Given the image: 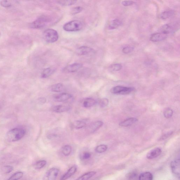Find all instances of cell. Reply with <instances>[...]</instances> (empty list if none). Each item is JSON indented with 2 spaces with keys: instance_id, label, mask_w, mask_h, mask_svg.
<instances>
[{
  "instance_id": "cell-1",
  "label": "cell",
  "mask_w": 180,
  "mask_h": 180,
  "mask_svg": "<svg viewBox=\"0 0 180 180\" xmlns=\"http://www.w3.org/2000/svg\"><path fill=\"white\" fill-rule=\"evenodd\" d=\"M25 133V130L23 128H14L7 133L6 137L9 141L14 142L21 139L24 137Z\"/></svg>"
},
{
  "instance_id": "cell-2",
  "label": "cell",
  "mask_w": 180,
  "mask_h": 180,
  "mask_svg": "<svg viewBox=\"0 0 180 180\" xmlns=\"http://www.w3.org/2000/svg\"><path fill=\"white\" fill-rule=\"evenodd\" d=\"M51 21L50 17L45 15H43L32 22L30 24V27L33 29H42L46 26Z\"/></svg>"
},
{
  "instance_id": "cell-3",
  "label": "cell",
  "mask_w": 180,
  "mask_h": 180,
  "mask_svg": "<svg viewBox=\"0 0 180 180\" xmlns=\"http://www.w3.org/2000/svg\"><path fill=\"white\" fill-rule=\"evenodd\" d=\"M83 23L78 20H74L69 22L63 25V29L66 32L79 31L83 28Z\"/></svg>"
},
{
  "instance_id": "cell-4",
  "label": "cell",
  "mask_w": 180,
  "mask_h": 180,
  "mask_svg": "<svg viewBox=\"0 0 180 180\" xmlns=\"http://www.w3.org/2000/svg\"><path fill=\"white\" fill-rule=\"evenodd\" d=\"M43 37L45 42L49 43H54L57 41L59 37L58 33L53 29H48L45 31Z\"/></svg>"
},
{
  "instance_id": "cell-5",
  "label": "cell",
  "mask_w": 180,
  "mask_h": 180,
  "mask_svg": "<svg viewBox=\"0 0 180 180\" xmlns=\"http://www.w3.org/2000/svg\"><path fill=\"white\" fill-rule=\"evenodd\" d=\"M135 89L133 87H128L122 86H117L113 87L110 92L112 93L119 95H127L135 91Z\"/></svg>"
},
{
  "instance_id": "cell-6",
  "label": "cell",
  "mask_w": 180,
  "mask_h": 180,
  "mask_svg": "<svg viewBox=\"0 0 180 180\" xmlns=\"http://www.w3.org/2000/svg\"><path fill=\"white\" fill-rule=\"evenodd\" d=\"M59 172L60 171L57 168H51L46 172L42 180H56Z\"/></svg>"
},
{
  "instance_id": "cell-7",
  "label": "cell",
  "mask_w": 180,
  "mask_h": 180,
  "mask_svg": "<svg viewBox=\"0 0 180 180\" xmlns=\"http://www.w3.org/2000/svg\"><path fill=\"white\" fill-rule=\"evenodd\" d=\"M83 65L80 63H75L65 67L62 71L65 73H71L76 72L80 69Z\"/></svg>"
},
{
  "instance_id": "cell-8",
  "label": "cell",
  "mask_w": 180,
  "mask_h": 180,
  "mask_svg": "<svg viewBox=\"0 0 180 180\" xmlns=\"http://www.w3.org/2000/svg\"><path fill=\"white\" fill-rule=\"evenodd\" d=\"M168 35L163 32L154 33L151 35L150 40L153 42H159L165 40L168 37Z\"/></svg>"
},
{
  "instance_id": "cell-9",
  "label": "cell",
  "mask_w": 180,
  "mask_h": 180,
  "mask_svg": "<svg viewBox=\"0 0 180 180\" xmlns=\"http://www.w3.org/2000/svg\"><path fill=\"white\" fill-rule=\"evenodd\" d=\"M171 167L172 173L179 178L180 172L179 159H177L172 161L171 163Z\"/></svg>"
},
{
  "instance_id": "cell-10",
  "label": "cell",
  "mask_w": 180,
  "mask_h": 180,
  "mask_svg": "<svg viewBox=\"0 0 180 180\" xmlns=\"http://www.w3.org/2000/svg\"><path fill=\"white\" fill-rule=\"evenodd\" d=\"M72 96L70 94L63 92L56 95L54 97V100L56 102H63L71 99Z\"/></svg>"
},
{
  "instance_id": "cell-11",
  "label": "cell",
  "mask_w": 180,
  "mask_h": 180,
  "mask_svg": "<svg viewBox=\"0 0 180 180\" xmlns=\"http://www.w3.org/2000/svg\"><path fill=\"white\" fill-rule=\"evenodd\" d=\"M94 50L91 48L87 46H82L77 49L76 52L79 55H87L93 53Z\"/></svg>"
},
{
  "instance_id": "cell-12",
  "label": "cell",
  "mask_w": 180,
  "mask_h": 180,
  "mask_svg": "<svg viewBox=\"0 0 180 180\" xmlns=\"http://www.w3.org/2000/svg\"><path fill=\"white\" fill-rule=\"evenodd\" d=\"M162 151L160 148H157L152 149L148 153L147 158L149 159H152L157 157L161 155Z\"/></svg>"
},
{
  "instance_id": "cell-13",
  "label": "cell",
  "mask_w": 180,
  "mask_h": 180,
  "mask_svg": "<svg viewBox=\"0 0 180 180\" xmlns=\"http://www.w3.org/2000/svg\"><path fill=\"white\" fill-rule=\"evenodd\" d=\"M71 109L69 106L63 105H59L54 106L52 108V111L57 113H61L67 112Z\"/></svg>"
},
{
  "instance_id": "cell-14",
  "label": "cell",
  "mask_w": 180,
  "mask_h": 180,
  "mask_svg": "<svg viewBox=\"0 0 180 180\" xmlns=\"http://www.w3.org/2000/svg\"><path fill=\"white\" fill-rule=\"evenodd\" d=\"M77 168L75 166H74L71 167L66 173L61 177L60 180H67L70 178L73 175L76 173L77 171Z\"/></svg>"
},
{
  "instance_id": "cell-15",
  "label": "cell",
  "mask_w": 180,
  "mask_h": 180,
  "mask_svg": "<svg viewBox=\"0 0 180 180\" xmlns=\"http://www.w3.org/2000/svg\"><path fill=\"white\" fill-rule=\"evenodd\" d=\"M138 121V120L137 118H131L126 119L123 121L122 122L119 123V126H120L127 127L130 126L134 123L137 122Z\"/></svg>"
},
{
  "instance_id": "cell-16",
  "label": "cell",
  "mask_w": 180,
  "mask_h": 180,
  "mask_svg": "<svg viewBox=\"0 0 180 180\" xmlns=\"http://www.w3.org/2000/svg\"><path fill=\"white\" fill-rule=\"evenodd\" d=\"M103 125V122L100 121H97L92 123L90 126L89 127V131L91 133H93L98 130Z\"/></svg>"
},
{
  "instance_id": "cell-17",
  "label": "cell",
  "mask_w": 180,
  "mask_h": 180,
  "mask_svg": "<svg viewBox=\"0 0 180 180\" xmlns=\"http://www.w3.org/2000/svg\"><path fill=\"white\" fill-rule=\"evenodd\" d=\"M96 103V100L91 97H89L84 100L83 105L84 107L89 108L94 106Z\"/></svg>"
},
{
  "instance_id": "cell-18",
  "label": "cell",
  "mask_w": 180,
  "mask_h": 180,
  "mask_svg": "<svg viewBox=\"0 0 180 180\" xmlns=\"http://www.w3.org/2000/svg\"><path fill=\"white\" fill-rule=\"evenodd\" d=\"M55 71V69L51 68H47L44 70L42 74L41 77L43 78H47L50 76Z\"/></svg>"
},
{
  "instance_id": "cell-19",
  "label": "cell",
  "mask_w": 180,
  "mask_h": 180,
  "mask_svg": "<svg viewBox=\"0 0 180 180\" xmlns=\"http://www.w3.org/2000/svg\"><path fill=\"white\" fill-rule=\"evenodd\" d=\"M96 174L95 171H90L75 180H88Z\"/></svg>"
},
{
  "instance_id": "cell-20",
  "label": "cell",
  "mask_w": 180,
  "mask_h": 180,
  "mask_svg": "<svg viewBox=\"0 0 180 180\" xmlns=\"http://www.w3.org/2000/svg\"><path fill=\"white\" fill-rule=\"evenodd\" d=\"M121 21L118 19H115L110 22L109 26V28L110 30H113L117 29L122 24Z\"/></svg>"
},
{
  "instance_id": "cell-21",
  "label": "cell",
  "mask_w": 180,
  "mask_h": 180,
  "mask_svg": "<svg viewBox=\"0 0 180 180\" xmlns=\"http://www.w3.org/2000/svg\"><path fill=\"white\" fill-rule=\"evenodd\" d=\"M51 91L55 92H61L65 89V87L61 83H58L53 85L51 87Z\"/></svg>"
},
{
  "instance_id": "cell-22",
  "label": "cell",
  "mask_w": 180,
  "mask_h": 180,
  "mask_svg": "<svg viewBox=\"0 0 180 180\" xmlns=\"http://www.w3.org/2000/svg\"><path fill=\"white\" fill-rule=\"evenodd\" d=\"M153 176L150 172H146L140 174L139 180H153Z\"/></svg>"
},
{
  "instance_id": "cell-23",
  "label": "cell",
  "mask_w": 180,
  "mask_h": 180,
  "mask_svg": "<svg viewBox=\"0 0 180 180\" xmlns=\"http://www.w3.org/2000/svg\"><path fill=\"white\" fill-rule=\"evenodd\" d=\"M85 122L81 120L76 121L73 123V126L76 129H79L85 127L86 126Z\"/></svg>"
},
{
  "instance_id": "cell-24",
  "label": "cell",
  "mask_w": 180,
  "mask_h": 180,
  "mask_svg": "<svg viewBox=\"0 0 180 180\" xmlns=\"http://www.w3.org/2000/svg\"><path fill=\"white\" fill-rule=\"evenodd\" d=\"M174 14V12L172 10H169L164 11L161 14L160 17L161 19H165L173 16Z\"/></svg>"
},
{
  "instance_id": "cell-25",
  "label": "cell",
  "mask_w": 180,
  "mask_h": 180,
  "mask_svg": "<svg viewBox=\"0 0 180 180\" xmlns=\"http://www.w3.org/2000/svg\"><path fill=\"white\" fill-rule=\"evenodd\" d=\"M72 151V148L70 145H66L63 146L62 152L64 156H67L70 155Z\"/></svg>"
},
{
  "instance_id": "cell-26",
  "label": "cell",
  "mask_w": 180,
  "mask_h": 180,
  "mask_svg": "<svg viewBox=\"0 0 180 180\" xmlns=\"http://www.w3.org/2000/svg\"><path fill=\"white\" fill-rule=\"evenodd\" d=\"M76 1H58V3L61 6H70L75 4Z\"/></svg>"
},
{
  "instance_id": "cell-27",
  "label": "cell",
  "mask_w": 180,
  "mask_h": 180,
  "mask_svg": "<svg viewBox=\"0 0 180 180\" xmlns=\"http://www.w3.org/2000/svg\"><path fill=\"white\" fill-rule=\"evenodd\" d=\"M24 175V173L22 172H16L7 180H18L22 178Z\"/></svg>"
},
{
  "instance_id": "cell-28",
  "label": "cell",
  "mask_w": 180,
  "mask_h": 180,
  "mask_svg": "<svg viewBox=\"0 0 180 180\" xmlns=\"http://www.w3.org/2000/svg\"><path fill=\"white\" fill-rule=\"evenodd\" d=\"M108 148L107 146L105 145H100L97 146L95 150L96 152L101 153L105 152Z\"/></svg>"
},
{
  "instance_id": "cell-29",
  "label": "cell",
  "mask_w": 180,
  "mask_h": 180,
  "mask_svg": "<svg viewBox=\"0 0 180 180\" xmlns=\"http://www.w3.org/2000/svg\"><path fill=\"white\" fill-rule=\"evenodd\" d=\"M47 164V161L45 160L38 161L35 164V167L36 169H40L43 168Z\"/></svg>"
},
{
  "instance_id": "cell-30",
  "label": "cell",
  "mask_w": 180,
  "mask_h": 180,
  "mask_svg": "<svg viewBox=\"0 0 180 180\" xmlns=\"http://www.w3.org/2000/svg\"><path fill=\"white\" fill-rule=\"evenodd\" d=\"M165 117L169 119L171 118L173 114V111L170 108H167L164 112Z\"/></svg>"
},
{
  "instance_id": "cell-31",
  "label": "cell",
  "mask_w": 180,
  "mask_h": 180,
  "mask_svg": "<svg viewBox=\"0 0 180 180\" xmlns=\"http://www.w3.org/2000/svg\"><path fill=\"white\" fill-rule=\"evenodd\" d=\"M122 68V66L120 64H114L109 67L110 70L113 71H119L121 70Z\"/></svg>"
},
{
  "instance_id": "cell-32",
  "label": "cell",
  "mask_w": 180,
  "mask_h": 180,
  "mask_svg": "<svg viewBox=\"0 0 180 180\" xmlns=\"http://www.w3.org/2000/svg\"><path fill=\"white\" fill-rule=\"evenodd\" d=\"M109 103V100L106 98L101 99L99 100V101L100 106L101 107H104L107 106Z\"/></svg>"
},
{
  "instance_id": "cell-33",
  "label": "cell",
  "mask_w": 180,
  "mask_h": 180,
  "mask_svg": "<svg viewBox=\"0 0 180 180\" xmlns=\"http://www.w3.org/2000/svg\"><path fill=\"white\" fill-rule=\"evenodd\" d=\"M83 10V8L81 6L75 7L72 9L71 11V13L72 15H76L81 12Z\"/></svg>"
},
{
  "instance_id": "cell-34",
  "label": "cell",
  "mask_w": 180,
  "mask_h": 180,
  "mask_svg": "<svg viewBox=\"0 0 180 180\" xmlns=\"http://www.w3.org/2000/svg\"><path fill=\"white\" fill-rule=\"evenodd\" d=\"M134 48L132 46H128L123 48L122 52L125 54H129L133 50Z\"/></svg>"
},
{
  "instance_id": "cell-35",
  "label": "cell",
  "mask_w": 180,
  "mask_h": 180,
  "mask_svg": "<svg viewBox=\"0 0 180 180\" xmlns=\"http://www.w3.org/2000/svg\"><path fill=\"white\" fill-rule=\"evenodd\" d=\"M13 170V168L11 166L7 165L5 166L3 169V170L5 173L9 174Z\"/></svg>"
},
{
  "instance_id": "cell-36",
  "label": "cell",
  "mask_w": 180,
  "mask_h": 180,
  "mask_svg": "<svg viewBox=\"0 0 180 180\" xmlns=\"http://www.w3.org/2000/svg\"><path fill=\"white\" fill-rule=\"evenodd\" d=\"M173 132L172 131H170V132L165 134L159 139V140L161 141L165 140L168 138L169 136H170L173 134Z\"/></svg>"
},
{
  "instance_id": "cell-37",
  "label": "cell",
  "mask_w": 180,
  "mask_h": 180,
  "mask_svg": "<svg viewBox=\"0 0 180 180\" xmlns=\"http://www.w3.org/2000/svg\"><path fill=\"white\" fill-rule=\"evenodd\" d=\"M1 4L2 6L5 7H9L11 6L12 4L11 2L8 1H2L1 2Z\"/></svg>"
},
{
  "instance_id": "cell-38",
  "label": "cell",
  "mask_w": 180,
  "mask_h": 180,
  "mask_svg": "<svg viewBox=\"0 0 180 180\" xmlns=\"http://www.w3.org/2000/svg\"><path fill=\"white\" fill-rule=\"evenodd\" d=\"M91 154L89 152H85L82 156V159L84 160H88L91 157Z\"/></svg>"
},
{
  "instance_id": "cell-39",
  "label": "cell",
  "mask_w": 180,
  "mask_h": 180,
  "mask_svg": "<svg viewBox=\"0 0 180 180\" xmlns=\"http://www.w3.org/2000/svg\"><path fill=\"white\" fill-rule=\"evenodd\" d=\"M135 2L132 1H123L122 2V4L123 6H131L134 4Z\"/></svg>"
},
{
  "instance_id": "cell-40",
  "label": "cell",
  "mask_w": 180,
  "mask_h": 180,
  "mask_svg": "<svg viewBox=\"0 0 180 180\" xmlns=\"http://www.w3.org/2000/svg\"><path fill=\"white\" fill-rule=\"evenodd\" d=\"M137 174L135 173H130L129 174H128V178L131 180H134L137 178Z\"/></svg>"
}]
</instances>
